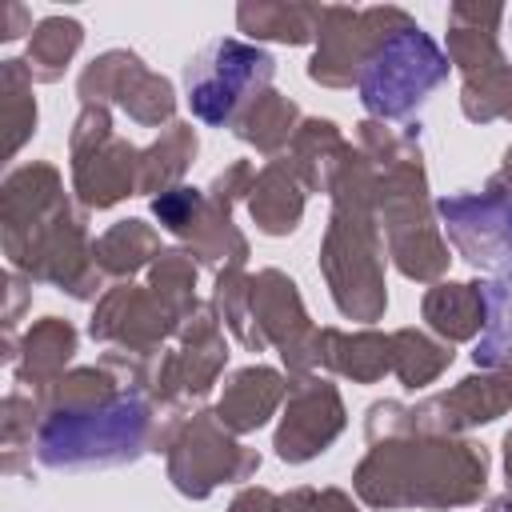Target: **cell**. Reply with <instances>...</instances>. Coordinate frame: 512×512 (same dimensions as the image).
Instances as JSON below:
<instances>
[{
  "label": "cell",
  "mask_w": 512,
  "mask_h": 512,
  "mask_svg": "<svg viewBox=\"0 0 512 512\" xmlns=\"http://www.w3.org/2000/svg\"><path fill=\"white\" fill-rule=\"evenodd\" d=\"M148 432V408L140 396H116L100 408L60 412L40 432V456L52 468L76 464H116L136 456Z\"/></svg>",
  "instance_id": "6da1fadb"
},
{
  "label": "cell",
  "mask_w": 512,
  "mask_h": 512,
  "mask_svg": "<svg viewBox=\"0 0 512 512\" xmlns=\"http://www.w3.org/2000/svg\"><path fill=\"white\" fill-rule=\"evenodd\" d=\"M444 76L448 64L424 32H396L360 72V100L376 116H408Z\"/></svg>",
  "instance_id": "7a4b0ae2"
},
{
  "label": "cell",
  "mask_w": 512,
  "mask_h": 512,
  "mask_svg": "<svg viewBox=\"0 0 512 512\" xmlns=\"http://www.w3.org/2000/svg\"><path fill=\"white\" fill-rule=\"evenodd\" d=\"M268 80L272 56L240 40H212L184 72L188 104L204 124H228L232 112Z\"/></svg>",
  "instance_id": "3957f363"
},
{
  "label": "cell",
  "mask_w": 512,
  "mask_h": 512,
  "mask_svg": "<svg viewBox=\"0 0 512 512\" xmlns=\"http://www.w3.org/2000/svg\"><path fill=\"white\" fill-rule=\"evenodd\" d=\"M440 216L448 224V236L460 240L480 228V240L464 252L472 264H508L512 256V196L488 192V196H452L440 200Z\"/></svg>",
  "instance_id": "277c9868"
},
{
  "label": "cell",
  "mask_w": 512,
  "mask_h": 512,
  "mask_svg": "<svg viewBox=\"0 0 512 512\" xmlns=\"http://www.w3.org/2000/svg\"><path fill=\"white\" fill-rule=\"evenodd\" d=\"M472 360L480 368L512 364V260L500 264L484 284V332L472 348Z\"/></svg>",
  "instance_id": "5b68a950"
}]
</instances>
